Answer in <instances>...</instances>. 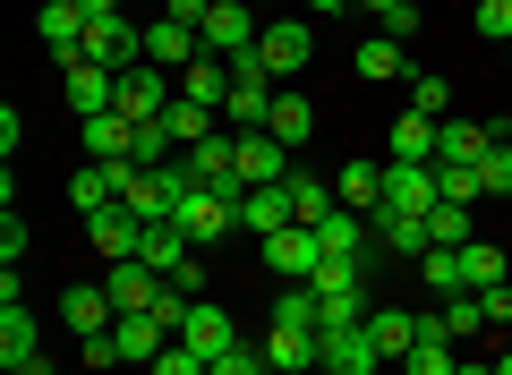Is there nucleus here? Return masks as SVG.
Wrapping results in <instances>:
<instances>
[{
	"label": "nucleus",
	"instance_id": "39",
	"mask_svg": "<svg viewBox=\"0 0 512 375\" xmlns=\"http://www.w3.org/2000/svg\"><path fill=\"white\" fill-rule=\"evenodd\" d=\"M427 231H436V248H470V205L436 197V214H427Z\"/></svg>",
	"mask_w": 512,
	"mask_h": 375
},
{
	"label": "nucleus",
	"instance_id": "25",
	"mask_svg": "<svg viewBox=\"0 0 512 375\" xmlns=\"http://www.w3.org/2000/svg\"><path fill=\"white\" fill-rule=\"evenodd\" d=\"M436 128H444V120L402 111V120H393V154H384V162H436Z\"/></svg>",
	"mask_w": 512,
	"mask_h": 375
},
{
	"label": "nucleus",
	"instance_id": "13",
	"mask_svg": "<svg viewBox=\"0 0 512 375\" xmlns=\"http://www.w3.org/2000/svg\"><path fill=\"white\" fill-rule=\"evenodd\" d=\"M367 231H376V239H384L393 256H410V265H419L427 248H436V231H427V214H393V205H376V214H367Z\"/></svg>",
	"mask_w": 512,
	"mask_h": 375
},
{
	"label": "nucleus",
	"instance_id": "35",
	"mask_svg": "<svg viewBox=\"0 0 512 375\" xmlns=\"http://www.w3.org/2000/svg\"><path fill=\"white\" fill-rule=\"evenodd\" d=\"M163 128H171V137H180V145H197V137H214V111H205V103H188V94H171V111H163Z\"/></svg>",
	"mask_w": 512,
	"mask_h": 375
},
{
	"label": "nucleus",
	"instance_id": "44",
	"mask_svg": "<svg viewBox=\"0 0 512 375\" xmlns=\"http://www.w3.org/2000/svg\"><path fill=\"white\" fill-rule=\"evenodd\" d=\"M214 375H265V350H248V341H239L231 358H214Z\"/></svg>",
	"mask_w": 512,
	"mask_h": 375
},
{
	"label": "nucleus",
	"instance_id": "34",
	"mask_svg": "<svg viewBox=\"0 0 512 375\" xmlns=\"http://www.w3.org/2000/svg\"><path fill=\"white\" fill-rule=\"evenodd\" d=\"M291 205H299V222L316 231V222H325L342 197H333V179H308V171H291Z\"/></svg>",
	"mask_w": 512,
	"mask_h": 375
},
{
	"label": "nucleus",
	"instance_id": "46",
	"mask_svg": "<svg viewBox=\"0 0 512 375\" xmlns=\"http://www.w3.org/2000/svg\"><path fill=\"white\" fill-rule=\"evenodd\" d=\"M171 290H180V299H205V265H197V256H188V265L171 273Z\"/></svg>",
	"mask_w": 512,
	"mask_h": 375
},
{
	"label": "nucleus",
	"instance_id": "3",
	"mask_svg": "<svg viewBox=\"0 0 512 375\" xmlns=\"http://www.w3.org/2000/svg\"><path fill=\"white\" fill-rule=\"evenodd\" d=\"M316 367H325V375H376L384 350H376L367 324H325V333H316Z\"/></svg>",
	"mask_w": 512,
	"mask_h": 375
},
{
	"label": "nucleus",
	"instance_id": "21",
	"mask_svg": "<svg viewBox=\"0 0 512 375\" xmlns=\"http://www.w3.org/2000/svg\"><path fill=\"white\" fill-rule=\"evenodd\" d=\"M35 35L52 43L60 60H69L77 43H86V9H77V0H43V9H35Z\"/></svg>",
	"mask_w": 512,
	"mask_h": 375
},
{
	"label": "nucleus",
	"instance_id": "48",
	"mask_svg": "<svg viewBox=\"0 0 512 375\" xmlns=\"http://www.w3.org/2000/svg\"><path fill=\"white\" fill-rule=\"evenodd\" d=\"M86 9V26H120V0H77Z\"/></svg>",
	"mask_w": 512,
	"mask_h": 375
},
{
	"label": "nucleus",
	"instance_id": "51",
	"mask_svg": "<svg viewBox=\"0 0 512 375\" xmlns=\"http://www.w3.org/2000/svg\"><path fill=\"white\" fill-rule=\"evenodd\" d=\"M495 375H512V341H504V358H495Z\"/></svg>",
	"mask_w": 512,
	"mask_h": 375
},
{
	"label": "nucleus",
	"instance_id": "15",
	"mask_svg": "<svg viewBox=\"0 0 512 375\" xmlns=\"http://www.w3.org/2000/svg\"><path fill=\"white\" fill-rule=\"evenodd\" d=\"M120 188H128V162H86L69 179V205L77 214H103V205H120Z\"/></svg>",
	"mask_w": 512,
	"mask_h": 375
},
{
	"label": "nucleus",
	"instance_id": "8",
	"mask_svg": "<svg viewBox=\"0 0 512 375\" xmlns=\"http://www.w3.org/2000/svg\"><path fill=\"white\" fill-rule=\"evenodd\" d=\"M436 162H384V205L393 214H436Z\"/></svg>",
	"mask_w": 512,
	"mask_h": 375
},
{
	"label": "nucleus",
	"instance_id": "7",
	"mask_svg": "<svg viewBox=\"0 0 512 375\" xmlns=\"http://www.w3.org/2000/svg\"><path fill=\"white\" fill-rule=\"evenodd\" d=\"M256 248H265V265H274L282 282H308V273L325 265V239H316L308 222H291V231H274V239H256Z\"/></svg>",
	"mask_w": 512,
	"mask_h": 375
},
{
	"label": "nucleus",
	"instance_id": "49",
	"mask_svg": "<svg viewBox=\"0 0 512 375\" xmlns=\"http://www.w3.org/2000/svg\"><path fill=\"white\" fill-rule=\"evenodd\" d=\"M299 9H308V18H333V9H350V0H299Z\"/></svg>",
	"mask_w": 512,
	"mask_h": 375
},
{
	"label": "nucleus",
	"instance_id": "33",
	"mask_svg": "<svg viewBox=\"0 0 512 375\" xmlns=\"http://www.w3.org/2000/svg\"><path fill=\"white\" fill-rule=\"evenodd\" d=\"M128 162H146V171H154V162H180V137H171L163 120H137V137H128Z\"/></svg>",
	"mask_w": 512,
	"mask_h": 375
},
{
	"label": "nucleus",
	"instance_id": "16",
	"mask_svg": "<svg viewBox=\"0 0 512 375\" xmlns=\"http://www.w3.org/2000/svg\"><path fill=\"white\" fill-rule=\"evenodd\" d=\"M367 333H376V350L402 367V358L427 341V316H410V307H376V316H367Z\"/></svg>",
	"mask_w": 512,
	"mask_h": 375
},
{
	"label": "nucleus",
	"instance_id": "11",
	"mask_svg": "<svg viewBox=\"0 0 512 375\" xmlns=\"http://www.w3.org/2000/svg\"><path fill=\"white\" fill-rule=\"evenodd\" d=\"M180 341H188V350L205 358V367H214V358H231V350H239V333H231V316H222L214 299H197V307H188V324H180Z\"/></svg>",
	"mask_w": 512,
	"mask_h": 375
},
{
	"label": "nucleus",
	"instance_id": "31",
	"mask_svg": "<svg viewBox=\"0 0 512 375\" xmlns=\"http://www.w3.org/2000/svg\"><path fill=\"white\" fill-rule=\"evenodd\" d=\"M316 239H325V256H359V248H367V214H350V205H333V214L316 222Z\"/></svg>",
	"mask_w": 512,
	"mask_h": 375
},
{
	"label": "nucleus",
	"instance_id": "41",
	"mask_svg": "<svg viewBox=\"0 0 512 375\" xmlns=\"http://www.w3.org/2000/svg\"><path fill=\"white\" fill-rule=\"evenodd\" d=\"M444 103H453V86H444L436 69H419V77H410V111H427V120H436Z\"/></svg>",
	"mask_w": 512,
	"mask_h": 375
},
{
	"label": "nucleus",
	"instance_id": "4",
	"mask_svg": "<svg viewBox=\"0 0 512 375\" xmlns=\"http://www.w3.org/2000/svg\"><path fill=\"white\" fill-rule=\"evenodd\" d=\"M256 60L274 69V86H282V77H299V69L316 60V26H308V18H274L265 35H256Z\"/></svg>",
	"mask_w": 512,
	"mask_h": 375
},
{
	"label": "nucleus",
	"instance_id": "2",
	"mask_svg": "<svg viewBox=\"0 0 512 375\" xmlns=\"http://www.w3.org/2000/svg\"><path fill=\"white\" fill-rule=\"evenodd\" d=\"M256 35H265V18H256L248 0H214L205 9V26H197V43L214 60H239V52H256Z\"/></svg>",
	"mask_w": 512,
	"mask_h": 375
},
{
	"label": "nucleus",
	"instance_id": "53",
	"mask_svg": "<svg viewBox=\"0 0 512 375\" xmlns=\"http://www.w3.org/2000/svg\"><path fill=\"white\" fill-rule=\"evenodd\" d=\"M248 9H274V0H248Z\"/></svg>",
	"mask_w": 512,
	"mask_h": 375
},
{
	"label": "nucleus",
	"instance_id": "22",
	"mask_svg": "<svg viewBox=\"0 0 512 375\" xmlns=\"http://www.w3.org/2000/svg\"><path fill=\"white\" fill-rule=\"evenodd\" d=\"M180 94H188V103H205V111H222V103H231V60H214V52L188 60V69H180Z\"/></svg>",
	"mask_w": 512,
	"mask_h": 375
},
{
	"label": "nucleus",
	"instance_id": "43",
	"mask_svg": "<svg viewBox=\"0 0 512 375\" xmlns=\"http://www.w3.org/2000/svg\"><path fill=\"white\" fill-rule=\"evenodd\" d=\"M154 375H214V367H205V358H197V350H188V341H171V350H163V358H154Z\"/></svg>",
	"mask_w": 512,
	"mask_h": 375
},
{
	"label": "nucleus",
	"instance_id": "17",
	"mask_svg": "<svg viewBox=\"0 0 512 375\" xmlns=\"http://www.w3.org/2000/svg\"><path fill=\"white\" fill-rule=\"evenodd\" d=\"M86 239H94V248L111 256V265H120V256H137V239H146V222L128 214V205H103V214H86Z\"/></svg>",
	"mask_w": 512,
	"mask_h": 375
},
{
	"label": "nucleus",
	"instance_id": "14",
	"mask_svg": "<svg viewBox=\"0 0 512 375\" xmlns=\"http://www.w3.org/2000/svg\"><path fill=\"white\" fill-rule=\"evenodd\" d=\"M188 256H197V239H188V231H180L171 214H163V222H146V239H137V265H154V273L171 282V273H180Z\"/></svg>",
	"mask_w": 512,
	"mask_h": 375
},
{
	"label": "nucleus",
	"instance_id": "29",
	"mask_svg": "<svg viewBox=\"0 0 512 375\" xmlns=\"http://www.w3.org/2000/svg\"><path fill=\"white\" fill-rule=\"evenodd\" d=\"M26 358H43V350H35V316L18 299V307H0V367H26Z\"/></svg>",
	"mask_w": 512,
	"mask_h": 375
},
{
	"label": "nucleus",
	"instance_id": "26",
	"mask_svg": "<svg viewBox=\"0 0 512 375\" xmlns=\"http://www.w3.org/2000/svg\"><path fill=\"white\" fill-rule=\"evenodd\" d=\"M111 94H120V77H111V69H94V60H77V69H69V103H77V120L111 111Z\"/></svg>",
	"mask_w": 512,
	"mask_h": 375
},
{
	"label": "nucleus",
	"instance_id": "27",
	"mask_svg": "<svg viewBox=\"0 0 512 375\" xmlns=\"http://www.w3.org/2000/svg\"><path fill=\"white\" fill-rule=\"evenodd\" d=\"M128 137H137V120L94 111V120H86V162H128Z\"/></svg>",
	"mask_w": 512,
	"mask_h": 375
},
{
	"label": "nucleus",
	"instance_id": "50",
	"mask_svg": "<svg viewBox=\"0 0 512 375\" xmlns=\"http://www.w3.org/2000/svg\"><path fill=\"white\" fill-rule=\"evenodd\" d=\"M359 9H376V18H393V9H402V0H359Z\"/></svg>",
	"mask_w": 512,
	"mask_h": 375
},
{
	"label": "nucleus",
	"instance_id": "40",
	"mask_svg": "<svg viewBox=\"0 0 512 375\" xmlns=\"http://www.w3.org/2000/svg\"><path fill=\"white\" fill-rule=\"evenodd\" d=\"M478 179H487V197H512V137H495V145H487Z\"/></svg>",
	"mask_w": 512,
	"mask_h": 375
},
{
	"label": "nucleus",
	"instance_id": "10",
	"mask_svg": "<svg viewBox=\"0 0 512 375\" xmlns=\"http://www.w3.org/2000/svg\"><path fill=\"white\" fill-rule=\"evenodd\" d=\"M60 324L86 341V333H111V324H120V307H111L103 282H77V290H60Z\"/></svg>",
	"mask_w": 512,
	"mask_h": 375
},
{
	"label": "nucleus",
	"instance_id": "20",
	"mask_svg": "<svg viewBox=\"0 0 512 375\" xmlns=\"http://www.w3.org/2000/svg\"><path fill=\"white\" fill-rule=\"evenodd\" d=\"M333 197H342L350 214H376L384 205V162H342V171H333Z\"/></svg>",
	"mask_w": 512,
	"mask_h": 375
},
{
	"label": "nucleus",
	"instance_id": "5",
	"mask_svg": "<svg viewBox=\"0 0 512 375\" xmlns=\"http://www.w3.org/2000/svg\"><path fill=\"white\" fill-rule=\"evenodd\" d=\"M291 179V145L274 128H239V188H282Z\"/></svg>",
	"mask_w": 512,
	"mask_h": 375
},
{
	"label": "nucleus",
	"instance_id": "38",
	"mask_svg": "<svg viewBox=\"0 0 512 375\" xmlns=\"http://www.w3.org/2000/svg\"><path fill=\"white\" fill-rule=\"evenodd\" d=\"M308 282H316V299H350V290H359V256H325Z\"/></svg>",
	"mask_w": 512,
	"mask_h": 375
},
{
	"label": "nucleus",
	"instance_id": "36",
	"mask_svg": "<svg viewBox=\"0 0 512 375\" xmlns=\"http://www.w3.org/2000/svg\"><path fill=\"white\" fill-rule=\"evenodd\" d=\"M402 69H410L402 35H376V43H359V77H402Z\"/></svg>",
	"mask_w": 512,
	"mask_h": 375
},
{
	"label": "nucleus",
	"instance_id": "1",
	"mask_svg": "<svg viewBox=\"0 0 512 375\" xmlns=\"http://www.w3.org/2000/svg\"><path fill=\"white\" fill-rule=\"evenodd\" d=\"M239 197H248V188H188L171 222H180V231L197 239V256H205L214 239H231V231H239Z\"/></svg>",
	"mask_w": 512,
	"mask_h": 375
},
{
	"label": "nucleus",
	"instance_id": "54",
	"mask_svg": "<svg viewBox=\"0 0 512 375\" xmlns=\"http://www.w3.org/2000/svg\"><path fill=\"white\" fill-rule=\"evenodd\" d=\"M504 60H512V43H504Z\"/></svg>",
	"mask_w": 512,
	"mask_h": 375
},
{
	"label": "nucleus",
	"instance_id": "6",
	"mask_svg": "<svg viewBox=\"0 0 512 375\" xmlns=\"http://www.w3.org/2000/svg\"><path fill=\"white\" fill-rule=\"evenodd\" d=\"M171 94H180V86H171V77L154 69V60H137V69L120 77V94H111V111H120V120H163V111H171Z\"/></svg>",
	"mask_w": 512,
	"mask_h": 375
},
{
	"label": "nucleus",
	"instance_id": "42",
	"mask_svg": "<svg viewBox=\"0 0 512 375\" xmlns=\"http://www.w3.org/2000/svg\"><path fill=\"white\" fill-rule=\"evenodd\" d=\"M478 35L504 52V43H512V0H478Z\"/></svg>",
	"mask_w": 512,
	"mask_h": 375
},
{
	"label": "nucleus",
	"instance_id": "19",
	"mask_svg": "<svg viewBox=\"0 0 512 375\" xmlns=\"http://www.w3.org/2000/svg\"><path fill=\"white\" fill-rule=\"evenodd\" d=\"M111 341H120V367H154V358L171 350V333L154 316H120V324H111Z\"/></svg>",
	"mask_w": 512,
	"mask_h": 375
},
{
	"label": "nucleus",
	"instance_id": "23",
	"mask_svg": "<svg viewBox=\"0 0 512 375\" xmlns=\"http://www.w3.org/2000/svg\"><path fill=\"white\" fill-rule=\"evenodd\" d=\"M265 367H316V333L308 324H265Z\"/></svg>",
	"mask_w": 512,
	"mask_h": 375
},
{
	"label": "nucleus",
	"instance_id": "24",
	"mask_svg": "<svg viewBox=\"0 0 512 375\" xmlns=\"http://www.w3.org/2000/svg\"><path fill=\"white\" fill-rule=\"evenodd\" d=\"M265 128H274L282 145H308V137H316V111H308V94H299V86H282V94H274V111H265Z\"/></svg>",
	"mask_w": 512,
	"mask_h": 375
},
{
	"label": "nucleus",
	"instance_id": "52",
	"mask_svg": "<svg viewBox=\"0 0 512 375\" xmlns=\"http://www.w3.org/2000/svg\"><path fill=\"white\" fill-rule=\"evenodd\" d=\"M461 375H495V367H470V358H461Z\"/></svg>",
	"mask_w": 512,
	"mask_h": 375
},
{
	"label": "nucleus",
	"instance_id": "18",
	"mask_svg": "<svg viewBox=\"0 0 512 375\" xmlns=\"http://www.w3.org/2000/svg\"><path fill=\"white\" fill-rule=\"evenodd\" d=\"M146 60H154V69H188V60H205V43H197V26L154 18V26H146Z\"/></svg>",
	"mask_w": 512,
	"mask_h": 375
},
{
	"label": "nucleus",
	"instance_id": "9",
	"mask_svg": "<svg viewBox=\"0 0 512 375\" xmlns=\"http://www.w3.org/2000/svg\"><path fill=\"white\" fill-rule=\"evenodd\" d=\"M103 290H111V307H120V316H146V307L163 299V273L137 265V256H120V265L103 273Z\"/></svg>",
	"mask_w": 512,
	"mask_h": 375
},
{
	"label": "nucleus",
	"instance_id": "12",
	"mask_svg": "<svg viewBox=\"0 0 512 375\" xmlns=\"http://www.w3.org/2000/svg\"><path fill=\"white\" fill-rule=\"evenodd\" d=\"M291 222H299V205H291V179H282V188H248V197H239V231L274 239V231H291Z\"/></svg>",
	"mask_w": 512,
	"mask_h": 375
},
{
	"label": "nucleus",
	"instance_id": "45",
	"mask_svg": "<svg viewBox=\"0 0 512 375\" xmlns=\"http://www.w3.org/2000/svg\"><path fill=\"white\" fill-rule=\"evenodd\" d=\"M478 307H487V333H495V324H512V282H495V290H478Z\"/></svg>",
	"mask_w": 512,
	"mask_h": 375
},
{
	"label": "nucleus",
	"instance_id": "37",
	"mask_svg": "<svg viewBox=\"0 0 512 375\" xmlns=\"http://www.w3.org/2000/svg\"><path fill=\"white\" fill-rule=\"evenodd\" d=\"M436 188H444L453 205H478V197H487V179H478V162H436Z\"/></svg>",
	"mask_w": 512,
	"mask_h": 375
},
{
	"label": "nucleus",
	"instance_id": "30",
	"mask_svg": "<svg viewBox=\"0 0 512 375\" xmlns=\"http://www.w3.org/2000/svg\"><path fill=\"white\" fill-rule=\"evenodd\" d=\"M461 256V290H495L504 282V248L495 239H470V248H453Z\"/></svg>",
	"mask_w": 512,
	"mask_h": 375
},
{
	"label": "nucleus",
	"instance_id": "28",
	"mask_svg": "<svg viewBox=\"0 0 512 375\" xmlns=\"http://www.w3.org/2000/svg\"><path fill=\"white\" fill-rule=\"evenodd\" d=\"M487 145H495V128H478V120H444L436 128V162H487Z\"/></svg>",
	"mask_w": 512,
	"mask_h": 375
},
{
	"label": "nucleus",
	"instance_id": "32",
	"mask_svg": "<svg viewBox=\"0 0 512 375\" xmlns=\"http://www.w3.org/2000/svg\"><path fill=\"white\" fill-rule=\"evenodd\" d=\"M402 375H461V350H453V341L436 333V324H427V341H419V350L402 358Z\"/></svg>",
	"mask_w": 512,
	"mask_h": 375
},
{
	"label": "nucleus",
	"instance_id": "47",
	"mask_svg": "<svg viewBox=\"0 0 512 375\" xmlns=\"http://www.w3.org/2000/svg\"><path fill=\"white\" fill-rule=\"evenodd\" d=\"M205 9L214 0H163V18H180V26H205Z\"/></svg>",
	"mask_w": 512,
	"mask_h": 375
}]
</instances>
